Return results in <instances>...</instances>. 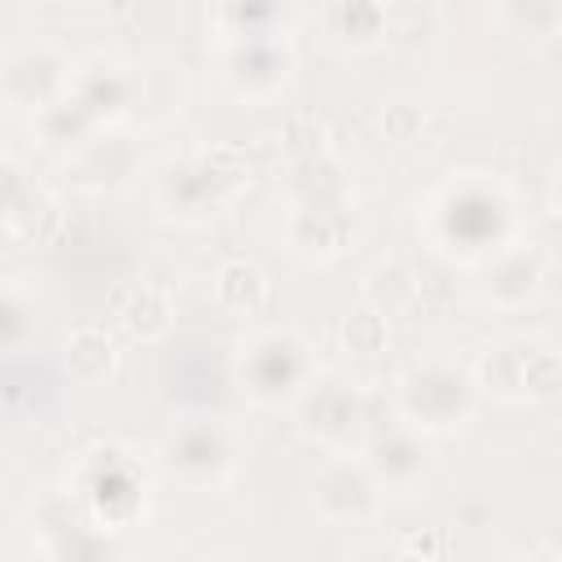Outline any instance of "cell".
I'll return each mask as SVG.
<instances>
[{"label":"cell","mask_w":562,"mask_h":562,"mask_svg":"<svg viewBox=\"0 0 562 562\" xmlns=\"http://www.w3.org/2000/svg\"><path fill=\"white\" fill-rule=\"evenodd\" d=\"M255 360L268 364V373H255L250 378V391L259 400H281V395H294L299 382H303V347L290 338V334H268L250 347Z\"/></svg>","instance_id":"3957f363"},{"label":"cell","mask_w":562,"mask_h":562,"mask_svg":"<svg viewBox=\"0 0 562 562\" xmlns=\"http://www.w3.org/2000/svg\"><path fill=\"white\" fill-rule=\"evenodd\" d=\"M342 338H347V347L351 351H382V342H386V321L378 316V312H356V316H347V325H342Z\"/></svg>","instance_id":"9a60e30c"},{"label":"cell","mask_w":562,"mask_h":562,"mask_svg":"<svg viewBox=\"0 0 562 562\" xmlns=\"http://www.w3.org/2000/svg\"><path fill=\"white\" fill-rule=\"evenodd\" d=\"M88 79H97V88L105 92V110H119V105L127 101V79H123V70H119V66H110V61H105V66H101V61H92ZM75 97H79V101L92 110V119H97V105H101V97H97L88 83H79V92H75Z\"/></svg>","instance_id":"4fadbf2b"},{"label":"cell","mask_w":562,"mask_h":562,"mask_svg":"<svg viewBox=\"0 0 562 562\" xmlns=\"http://www.w3.org/2000/svg\"><path fill=\"white\" fill-rule=\"evenodd\" d=\"M167 465L171 474H184V479H215L224 465H228V443H224V430L220 426H184L180 435L167 439Z\"/></svg>","instance_id":"7a4b0ae2"},{"label":"cell","mask_w":562,"mask_h":562,"mask_svg":"<svg viewBox=\"0 0 562 562\" xmlns=\"http://www.w3.org/2000/svg\"><path fill=\"white\" fill-rule=\"evenodd\" d=\"M536 281H540L536 255H509L505 268H501L496 281H492V294L505 299V303H518V299H527V294L536 290Z\"/></svg>","instance_id":"8fae6325"},{"label":"cell","mask_w":562,"mask_h":562,"mask_svg":"<svg viewBox=\"0 0 562 562\" xmlns=\"http://www.w3.org/2000/svg\"><path fill=\"white\" fill-rule=\"evenodd\" d=\"M522 391L531 395H553L558 391V356L544 347L522 351Z\"/></svg>","instance_id":"5bb4252c"},{"label":"cell","mask_w":562,"mask_h":562,"mask_svg":"<svg viewBox=\"0 0 562 562\" xmlns=\"http://www.w3.org/2000/svg\"><path fill=\"white\" fill-rule=\"evenodd\" d=\"M312 417H316V422H307L312 430L334 435L338 426H347V422L360 417V404H356V395L342 391L338 382H325V386H316V413H312Z\"/></svg>","instance_id":"30bf717a"},{"label":"cell","mask_w":562,"mask_h":562,"mask_svg":"<svg viewBox=\"0 0 562 562\" xmlns=\"http://www.w3.org/2000/svg\"><path fill=\"white\" fill-rule=\"evenodd\" d=\"M417 127H422V119H417V110H408V105H391V110L382 114V132H386L391 140H413Z\"/></svg>","instance_id":"e0dca14e"},{"label":"cell","mask_w":562,"mask_h":562,"mask_svg":"<svg viewBox=\"0 0 562 562\" xmlns=\"http://www.w3.org/2000/svg\"><path fill=\"white\" fill-rule=\"evenodd\" d=\"M22 329H26V307L13 294H0V347L22 338Z\"/></svg>","instance_id":"2e32d148"},{"label":"cell","mask_w":562,"mask_h":562,"mask_svg":"<svg viewBox=\"0 0 562 562\" xmlns=\"http://www.w3.org/2000/svg\"><path fill=\"white\" fill-rule=\"evenodd\" d=\"M285 149L299 158V162H307V158H321V149H325V123L312 114V110H294L290 119H285Z\"/></svg>","instance_id":"7c38bea8"},{"label":"cell","mask_w":562,"mask_h":562,"mask_svg":"<svg viewBox=\"0 0 562 562\" xmlns=\"http://www.w3.org/2000/svg\"><path fill=\"white\" fill-rule=\"evenodd\" d=\"M215 299H220L228 312L255 316V312L268 303V281H263V272H259V268H250V263L233 259V263H224V268H220V277H215Z\"/></svg>","instance_id":"52a82bcc"},{"label":"cell","mask_w":562,"mask_h":562,"mask_svg":"<svg viewBox=\"0 0 562 562\" xmlns=\"http://www.w3.org/2000/svg\"><path fill=\"white\" fill-rule=\"evenodd\" d=\"M369 465L378 470L382 483H391V487H408V483H417L422 470H426V448H422L413 435H382V439L373 443Z\"/></svg>","instance_id":"5b68a950"},{"label":"cell","mask_w":562,"mask_h":562,"mask_svg":"<svg viewBox=\"0 0 562 562\" xmlns=\"http://www.w3.org/2000/svg\"><path fill=\"white\" fill-rule=\"evenodd\" d=\"M119 321H123V329H127L132 338H145V342H149V338L167 334L171 307H167L162 290H154V285H132V290L119 294Z\"/></svg>","instance_id":"8992f818"},{"label":"cell","mask_w":562,"mask_h":562,"mask_svg":"<svg viewBox=\"0 0 562 562\" xmlns=\"http://www.w3.org/2000/svg\"><path fill=\"white\" fill-rule=\"evenodd\" d=\"M404 408L417 426H461L474 408V391L461 373L452 369H417L408 382H404Z\"/></svg>","instance_id":"6da1fadb"},{"label":"cell","mask_w":562,"mask_h":562,"mask_svg":"<svg viewBox=\"0 0 562 562\" xmlns=\"http://www.w3.org/2000/svg\"><path fill=\"white\" fill-rule=\"evenodd\" d=\"M114 360H119V351H114V342L101 329H79L66 342V369H70L75 382H101V378H110L114 373Z\"/></svg>","instance_id":"ba28073f"},{"label":"cell","mask_w":562,"mask_h":562,"mask_svg":"<svg viewBox=\"0 0 562 562\" xmlns=\"http://www.w3.org/2000/svg\"><path fill=\"white\" fill-rule=\"evenodd\" d=\"M237 53L250 57V70H233V79H237L241 88H250V92H268V88H277V83L285 79L290 57H285V48H277L272 40L250 35V40L237 44Z\"/></svg>","instance_id":"9c48e42d"},{"label":"cell","mask_w":562,"mask_h":562,"mask_svg":"<svg viewBox=\"0 0 562 562\" xmlns=\"http://www.w3.org/2000/svg\"><path fill=\"white\" fill-rule=\"evenodd\" d=\"M316 505H321V514L334 518V522H347V518L360 522V518L373 514V483H369L364 470L334 465V470L321 479V487H316Z\"/></svg>","instance_id":"277c9868"}]
</instances>
